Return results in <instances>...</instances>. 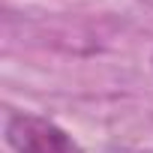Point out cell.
<instances>
[{
  "label": "cell",
  "mask_w": 153,
  "mask_h": 153,
  "mask_svg": "<svg viewBox=\"0 0 153 153\" xmlns=\"http://www.w3.org/2000/svg\"><path fill=\"white\" fill-rule=\"evenodd\" d=\"M6 141L15 153H84L69 132L39 114H12L6 120Z\"/></svg>",
  "instance_id": "cell-1"
}]
</instances>
